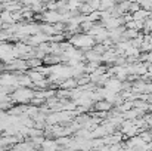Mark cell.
I'll return each mask as SVG.
<instances>
[{
	"instance_id": "obj_1",
	"label": "cell",
	"mask_w": 152,
	"mask_h": 151,
	"mask_svg": "<svg viewBox=\"0 0 152 151\" xmlns=\"http://www.w3.org/2000/svg\"><path fill=\"white\" fill-rule=\"evenodd\" d=\"M10 96L13 102L19 105H28L31 99L36 96V91H33L31 88H18Z\"/></svg>"
},
{
	"instance_id": "obj_2",
	"label": "cell",
	"mask_w": 152,
	"mask_h": 151,
	"mask_svg": "<svg viewBox=\"0 0 152 151\" xmlns=\"http://www.w3.org/2000/svg\"><path fill=\"white\" fill-rule=\"evenodd\" d=\"M69 43L75 48H81L83 50H90V48L95 45V37L89 34H75L69 39Z\"/></svg>"
},
{
	"instance_id": "obj_3",
	"label": "cell",
	"mask_w": 152,
	"mask_h": 151,
	"mask_svg": "<svg viewBox=\"0 0 152 151\" xmlns=\"http://www.w3.org/2000/svg\"><path fill=\"white\" fill-rule=\"evenodd\" d=\"M111 108H112V104L108 102V101H105V99L98 101V102L95 104V110L99 111V113H106V111H109Z\"/></svg>"
},
{
	"instance_id": "obj_4",
	"label": "cell",
	"mask_w": 152,
	"mask_h": 151,
	"mask_svg": "<svg viewBox=\"0 0 152 151\" xmlns=\"http://www.w3.org/2000/svg\"><path fill=\"white\" fill-rule=\"evenodd\" d=\"M59 145L56 142V139H46L42 145V151H58Z\"/></svg>"
},
{
	"instance_id": "obj_5",
	"label": "cell",
	"mask_w": 152,
	"mask_h": 151,
	"mask_svg": "<svg viewBox=\"0 0 152 151\" xmlns=\"http://www.w3.org/2000/svg\"><path fill=\"white\" fill-rule=\"evenodd\" d=\"M27 74H28V77L31 79V82H33L34 85L39 83V82H42V80H45V76H43L40 71H37V70H28Z\"/></svg>"
},
{
	"instance_id": "obj_6",
	"label": "cell",
	"mask_w": 152,
	"mask_h": 151,
	"mask_svg": "<svg viewBox=\"0 0 152 151\" xmlns=\"http://www.w3.org/2000/svg\"><path fill=\"white\" fill-rule=\"evenodd\" d=\"M84 56H86V59H87L89 62H96V64H99V62L102 61V55H99L98 52H95L93 49L87 50Z\"/></svg>"
},
{
	"instance_id": "obj_7",
	"label": "cell",
	"mask_w": 152,
	"mask_h": 151,
	"mask_svg": "<svg viewBox=\"0 0 152 151\" xmlns=\"http://www.w3.org/2000/svg\"><path fill=\"white\" fill-rule=\"evenodd\" d=\"M59 86H61V89L71 91V89L77 88V86H78V83H77V79H66V80H64V82H62Z\"/></svg>"
},
{
	"instance_id": "obj_8",
	"label": "cell",
	"mask_w": 152,
	"mask_h": 151,
	"mask_svg": "<svg viewBox=\"0 0 152 151\" xmlns=\"http://www.w3.org/2000/svg\"><path fill=\"white\" fill-rule=\"evenodd\" d=\"M4 71H6V64L0 62V76H1V74H4Z\"/></svg>"
},
{
	"instance_id": "obj_9",
	"label": "cell",
	"mask_w": 152,
	"mask_h": 151,
	"mask_svg": "<svg viewBox=\"0 0 152 151\" xmlns=\"http://www.w3.org/2000/svg\"><path fill=\"white\" fill-rule=\"evenodd\" d=\"M1 28H3V21L0 19V30H1Z\"/></svg>"
}]
</instances>
